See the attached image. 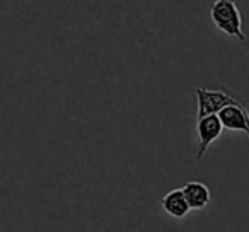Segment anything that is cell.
Masks as SVG:
<instances>
[{"label":"cell","instance_id":"obj_1","mask_svg":"<svg viewBox=\"0 0 249 232\" xmlns=\"http://www.w3.org/2000/svg\"><path fill=\"white\" fill-rule=\"evenodd\" d=\"M210 19L215 28L225 36H231L239 41H244L246 35L242 31V18L237 5L232 0H215L208 9Z\"/></svg>","mask_w":249,"mask_h":232},{"label":"cell","instance_id":"obj_2","mask_svg":"<svg viewBox=\"0 0 249 232\" xmlns=\"http://www.w3.org/2000/svg\"><path fill=\"white\" fill-rule=\"evenodd\" d=\"M196 101H198V109H196V120H201L205 116H212V114H218L222 109L229 106H237V104H244L241 99L229 92L225 87L217 90L205 89V87H198L196 89Z\"/></svg>","mask_w":249,"mask_h":232},{"label":"cell","instance_id":"obj_3","mask_svg":"<svg viewBox=\"0 0 249 232\" xmlns=\"http://www.w3.org/2000/svg\"><path fill=\"white\" fill-rule=\"evenodd\" d=\"M222 132H224V126H222L217 114L196 120V156H195V159H203L208 147L222 135Z\"/></svg>","mask_w":249,"mask_h":232},{"label":"cell","instance_id":"obj_4","mask_svg":"<svg viewBox=\"0 0 249 232\" xmlns=\"http://www.w3.org/2000/svg\"><path fill=\"white\" fill-rule=\"evenodd\" d=\"M220 120L224 130H232V132H242L249 139V111L246 104H237V106H229L222 109L217 114Z\"/></svg>","mask_w":249,"mask_h":232},{"label":"cell","instance_id":"obj_5","mask_svg":"<svg viewBox=\"0 0 249 232\" xmlns=\"http://www.w3.org/2000/svg\"><path fill=\"white\" fill-rule=\"evenodd\" d=\"M181 190H183L190 210H203L210 203V188L201 181H188Z\"/></svg>","mask_w":249,"mask_h":232},{"label":"cell","instance_id":"obj_6","mask_svg":"<svg viewBox=\"0 0 249 232\" xmlns=\"http://www.w3.org/2000/svg\"><path fill=\"white\" fill-rule=\"evenodd\" d=\"M160 205H162V210L166 212L169 217L173 218H184L188 214H190V207H188V201L183 195V190L178 188V190H171L169 193H166L160 200Z\"/></svg>","mask_w":249,"mask_h":232}]
</instances>
